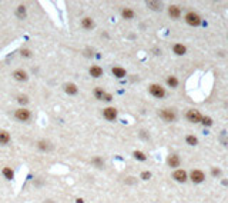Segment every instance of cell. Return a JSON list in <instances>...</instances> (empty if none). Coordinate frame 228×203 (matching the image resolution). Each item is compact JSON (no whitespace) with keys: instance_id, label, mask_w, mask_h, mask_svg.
Segmentation results:
<instances>
[{"instance_id":"6da1fadb","label":"cell","mask_w":228,"mask_h":203,"mask_svg":"<svg viewBox=\"0 0 228 203\" xmlns=\"http://www.w3.org/2000/svg\"><path fill=\"white\" fill-rule=\"evenodd\" d=\"M14 117H16L19 122H29L30 117H32V112L26 107H20L14 112Z\"/></svg>"},{"instance_id":"7a4b0ae2","label":"cell","mask_w":228,"mask_h":203,"mask_svg":"<svg viewBox=\"0 0 228 203\" xmlns=\"http://www.w3.org/2000/svg\"><path fill=\"white\" fill-rule=\"evenodd\" d=\"M185 22L188 23L190 26H200L201 24V17L197 14V13H194V11H190V13H187L185 14Z\"/></svg>"},{"instance_id":"3957f363","label":"cell","mask_w":228,"mask_h":203,"mask_svg":"<svg viewBox=\"0 0 228 203\" xmlns=\"http://www.w3.org/2000/svg\"><path fill=\"white\" fill-rule=\"evenodd\" d=\"M150 93H151L154 97H157V99H163L164 96H165V90H164V87H161L160 84H151V86H150Z\"/></svg>"},{"instance_id":"277c9868","label":"cell","mask_w":228,"mask_h":203,"mask_svg":"<svg viewBox=\"0 0 228 203\" xmlns=\"http://www.w3.org/2000/svg\"><path fill=\"white\" fill-rule=\"evenodd\" d=\"M187 119L191 122V123H200L201 122V119H202V116H201V113L198 112V110H196V109H191V110H188L187 112Z\"/></svg>"},{"instance_id":"5b68a950","label":"cell","mask_w":228,"mask_h":203,"mask_svg":"<svg viewBox=\"0 0 228 203\" xmlns=\"http://www.w3.org/2000/svg\"><path fill=\"white\" fill-rule=\"evenodd\" d=\"M103 116L109 122L116 120V119H117V109H114V107H106V109L103 110Z\"/></svg>"},{"instance_id":"8992f818","label":"cell","mask_w":228,"mask_h":203,"mask_svg":"<svg viewBox=\"0 0 228 203\" xmlns=\"http://www.w3.org/2000/svg\"><path fill=\"white\" fill-rule=\"evenodd\" d=\"M190 179L194 182V183H201V182H204V179H205V175H204L201 170L196 169V170H193V172H191Z\"/></svg>"},{"instance_id":"52a82bcc","label":"cell","mask_w":228,"mask_h":203,"mask_svg":"<svg viewBox=\"0 0 228 203\" xmlns=\"http://www.w3.org/2000/svg\"><path fill=\"white\" fill-rule=\"evenodd\" d=\"M173 177L177 182H180V183H184V182L187 180V173H185V170H183V169H177L173 173Z\"/></svg>"},{"instance_id":"ba28073f","label":"cell","mask_w":228,"mask_h":203,"mask_svg":"<svg viewBox=\"0 0 228 203\" xmlns=\"http://www.w3.org/2000/svg\"><path fill=\"white\" fill-rule=\"evenodd\" d=\"M161 117H163L165 122H174L175 120V113H174L173 110H168V109H164L161 110Z\"/></svg>"},{"instance_id":"9c48e42d","label":"cell","mask_w":228,"mask_h":203,"mask_svg":"<svg viewBox=\"0 0 228 203\" xmlns=\"http://www.w3.org/2000/svg\"><path fill=\"white\" fill-rule=\"evenodd\" d=\"M13 77L16 79L17 82H26L27 80V73L22 69H17V70L13 71Z\"/></svg>"},{"instance_id":"30bf717a","label":"cell","mask_w":228,"mask_h":203,"mask_svg":"<svg viewBox=\"0 0 228 203\" xmlns=\"http://www.w3.org/2000/svg\"><path fill=\"white\" fill-rule=\"evenodd\" d=\"M180 163H181V160H180V157L177 154H170L168 159H167V165L170 167H178Z\"/></svg>"},{"instance_id":"8fae6325","label":"cell","mask_w":228,"mask_h":203,"mask_svg":"<svg viewBox=\"0 0 228 203\" xmlns=\"http://www.w3.org/2000/svg\"><path fill=\"white\" fill-rule=\"evenodd\" d=\"M64 92H66L67 94H71V96H74V94H77L79 89H77V86L74 84V83H66V84H64Z\"/></svg>"},{"instance_id":"7c38bea8","label":"cell","mask_w":228,"mask_h":203,"mask_svg":"<svg viewBox=\"0 0 228 203\" xmlns=\"http://www.w3.org/2000/svg\"><path fill=\"white\" fill-rule=\"evenodd\" d=\"M88 71H90V76L96 77V79H97V77H101V76H103V69H101L100 66H91Z\"/></svg>"},{"instance_id":"4fadbf2b","label":"cell","mask_w":228,"mask_h":203,"mask_svg":"<svg viewBox=\"0 0 228 203\" xmlns=\"http://www.w3.org/2000/svg\"><path fill=\"white\" fill-rule=\"evenodd\" d=\"M51 143L47 142V140H40V142H37V149H40V150H43V152H49V150H51Z\"/></svg>"},{"instance_id":"5bb4252c","label":"cell","mask_w":228,"mask_h":203,"mask_svg":"<svg viewBox=\"0 0 228 203\" xmlns=\"http://www.w3.org/2000/svg\"><path fill=\"white\" fill-rule=\"evenodd\" d=\"M82 27L86 29V30H91L94 27V22L90 17H84V19H82Z\"/></svg>"},{"instance_id":"9a60e30c","label":"cell","mask_w":228,"mask_h":203,"mask_svg":"<svg viewBox=\"0 0 228 203\" xmlns=\"http://www.w3.org/2000/svg\"><path fill=\"white\" fill-rule=\"evenodd\" d=\"M168 14L173 19H178L180 14H181V10H180V7L178 6H170V9H168Z\"/></svg>"},{"instance_id":"2e32d148","label":"cell","mask_w":228,"mask_h":203,"mask_svg":"<svg viewBox=\"0 0 228 203\" xmlns=\"http://www.w3.org/2000/svg\"><path fill=\"white\" fill-rule=\"evenodd\" d=\"M173 50H174V53L178 55V56H183V55L187 53V47H185L184 44H174Z\"/></svg>"},{"instance_id":"e0dca14e","label":"cell","mask_w":228,"mask_h":203,"mask_svg":"<svg viewBox=\"0 0 228 203\" xmlns=\"http://www.w3.org/2000/svg\"><path fill=\"white\" fill-rule=\"evenodd\" d=\"M10 142V133L6 130H0V144H7Z\"/></svg>"},{"instance_id":"ac0fdd59","label":"cell","mask_w":228,"mask_h":203,"mask_svg":"<svg viewBox=\"0 0 228 203\" xmlns=\"http://www.w3.org/2000/svg\"><path fill=\"white\" fill-rule=\"evenodd\" d=\"M2 175L5 176L7 180H11V179L14 177V172H13L11 167H7V166H6V167H3V170H2Z\"/></svg>"},{"instance_id":"d6986e66","label":"cell","mask_w":228,"mask_h":203,"mask_svg":"<svg viewBox=\"0 0 228 203\" xmlns=\"http://www.w3.org/2000/svg\"><path fill=\"white\" fill-rule=\"evenodd\" d=\"M121 16H123V19H125V20H130V19L134 17V11L131 10V9H128V7H124V9L121 10Z\"/></svg>"},{"instance_id":"ffe728a7","label":"cell","mask_w":228,"mask_h":203,"mask_svg":"<svg viewBox=\"0 0 228 203\" xmlns=\"http://www.w3.org/2000/svg\"><path fill=\"white\" fill-rule=\"evenodd\" d=\"M26 14H27V10H26V6L20 5L19 7H17L16 10V16L19 17V19H24L26 17Z\"/></svg>"},{"instance_id":"44dd1931","label":"cell","mask_w":228,"mask_h":203,"mask_svg":"<svg viewBox=\"0 0 228 203\" xmlns=\"http://www.w3.org/2000/svg\"><path fill=\"white\" fill-rule=\"evenodd\" d=\"M111 71H113L114 76L119 77V79H121V77L125 76V70L123 69V67H117V66H116V67H113V70H111Z\"/></svg>"},{"instance_id":"7402d4cb","label":"cell","mask_w":228,"mask_h":203,"mask_svg":"<svg viewBox=\"0 0 228 203\" xmlns=\"http://www.w3.org/2000/svg\"><path fill=\"white\" fill-rule=\"evenodd\" d=\"M93 93H94V97H96V99H98V100H103L104 96H106V92H104L101 87H96Z\"/></svg>"},{"instance_id":"603a6c76","label":"cell","mask_w":228,"mask_h":203,"mask_svg":"<svg viewBox=\"0 0 228 203\" xmlns=\"http://www.w3.org/2000/svg\"><path fill=\"white\" fill-rule=\"evenodd\" d=\"M167 84H168L170 87H177V86H178V79L175 76H170L168 79H167Z\"/></svg>"},{"instance_id":"cb8c5ba5","label":"cell","mask_w":228,"mask_h":203,"mask_svg":"<svg viewBox=\"0 0 228 203\" xmlns=\"http://www.w3.org/2000/svg\"><path fill=\"white\" fill-rule=\"evenodd\" d=\"M133 156H134L137 160H140V162H144V160H147V156L143 153V152H140V150H136V152H133Z\"/></svg>"},{"instance_id":"d4e9b609","label":"cell","mask_w":228,"mask_h":203,"mask_svg":"<svg viewBox=\"0 0 228 203\" xmlns=\"http://www.w3.org/2000/svg\"><path fill=\"white\" fill-rule=\"evenodd\" d=\"M185 142L188 143V144H191V146H196L197 143H198V140H197L196 136H187L185 137Z\"/></svg>"},{"instance_id":"484cf974","label":"cell","mask_w":228,"mask_h":203,"mask_svg":"<svg viewBox=\"0 0 228 203\" xmlns=\"http://www.w3.org/2000/svg\"><path fill=\"white\" fill-rule=\"evenodd\" d=\"M17 102L20 104H27L29 103V97L27 96H24V94H20L19 97H17Z\"/></svg>"},{"instance_id":"4316f807","label":"cell","mask_w":228,"mask_h":203,"mask_svg":"<svg viewBox=\"0 0 228 203\" xmlns=\"http://www.w3.org/2000/svg\"><path fill=\"white\" fill-rule=\"evenodd\" d=\"M201 123H202L204 126H211V125H212V119H211V117H208V116H205V117H202V119H201Z\"/></svg>"},{"instance_id":"83f0119b","label":"cell","mask_w":228,"mask_h":203,"mask_svg":"<svg viewBox=\"0 0 228 203\" xmlns=\"http://www.w3.org/2000/svg\"><path fill=\"white\" fill-rule=\"evenodd\" d=\"M147 6H150V9H153V10H156V9H160V3L158 2H147Z\"/></svg>"},{"instance_id":"f1b7e54d","label":"cell","mask_w":228,"mask_h":203,"mask_svg":"<svg viewBox=\"0 0 228 203\" xmlns=\"http://www.w3.org/2000/svg\"><path fill=\"white\" fill-rule=\"evenodd\" d=\"M93 163L97 166V167H103V159H100V157H94V159H93Z\"/></svg>"},{"instance_id":"f546056e","label":"cell","mask_w":228,"mask_h":203,"mask_svg":"<svg viewBox=\"0 0 228 203\" xmlns=\"http://www.w3.org/2000/svg\"><path fill=\"white\" fill-rule=\"evenodd\" d=\"M22 56L23 57H30V56H32V52L27 50V49H23L22 50Z\"/></svg>"},{"instance_id":"4dcf8cb0","label":"cell","mask_w":228,"mask_h":203,"mask_svg":"<svg viewBox=\"0 0 228 203\" xmlns=\"http://www.w3.org/2000/svg\"><path fill=\"white\" fill-rule=\"evenodd\" d=\"M141 177L144 179V180H148V179L151 177V173H150V172H143V173H141Z\"/></svg>"},{"instance_id":"1f68e13d","label":"cell","mask_w":228,"mask_h":203,"mask_svg":"<svg viewBox=\"0 0 228 203\" xmlns=\"http://www.w3.org/2000/svg\"><path fill=\"white\" fill-rule=\"evenodd\" d=\"M103 100H106V102H111V100H113V96H111L110 93H106V96H104Z\"/></svg>"},{"instance_id":"d6a6232c","label":"cell","mask_w":228,"mask_h":203,"mask_svg":"<svg viewBox=\"0 0 228 203\" xmlns=\"http://www.w3.org/2000/svg\"><path fill=\"white\" fill-rule=\"evenodd\" d=\"M212 173H214V175H220V169H214L212 170Z\"/></svg>"},{"instance_id":"836d02e7","label":"cell","mask_w":228,"mask_h":203,"mask_svg":"<svg viewBox=\"0 0 228 203\" xmlns=\"http://www.w3.org/2000/svg\"><path fill=\"white\" fill-rule=\"evenodd\" d=\"M83 202H84L83 199H77V203H83Z\"/></svg>"}]
</instances>
